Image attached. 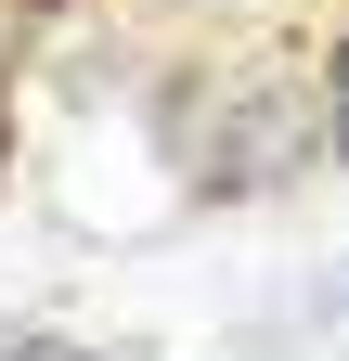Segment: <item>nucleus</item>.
Segmentation results:
<instances>
[{"mask_svg":"<svg viewBox=\"0 0 349 361\" xmlns=\"http://www.w3.org/2000/svg\"><path fill=\"white\" fill-rule=\"evenodd\" d=\"M324 310H349V284H324Z\"/></svg>","mask_w":349,"mask_h":361,"instance_id":"nucleus-4","label":"nucleus"},{"mask_svg":"<svg viewBox=\"0 0 349 361\" xmlns=\"http://www.w3.org/2000/svg\"><path fill=\"white\" fill-rule=\"evenodd\" d=\"M52 13H65V0H13V26H52Z\"/></svg>","mask_w":349,"mask_h":361,"instance_id":"nucleus-3","label":"nucleus"},{"mask_svg":"<svg viewBox=\"0 0 349 361\" xmlns=\"http://www.w3.org/2000/svg\"><path fill=\"white\" fill-rule=\"evenodd\" d=\"M0 168H13V52H0Z\"/></svg>","mask_w":349,"mask_h":361,"instance_id":"nucleus-2","label":"nucleus"},{"mask_svg":"<svg viewBox=\"0 0 349 361\" xmlns=\"http://www.w3.org/2000/svg\"><path fill=\"white\" fill-rule=\"evenodd\" d=\"M324 142H336V168H349V39L324 52Z\"/></svg>","mask_w":349,"mask_h":361,"instance_id":"nucleus-1","label":"nucleus"}]
</instances>
